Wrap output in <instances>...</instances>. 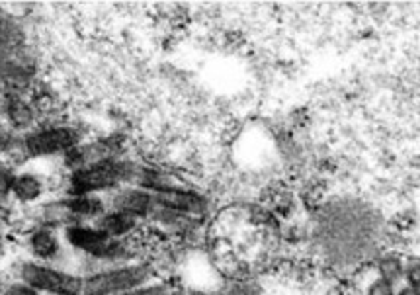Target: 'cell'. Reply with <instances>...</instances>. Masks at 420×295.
I'll list each match as a JSON object with an SVG mask.
<instances>
[{"mask_svg":"<svg viewBox=\"0 0 420 295\" xmlns=\"http://www.w3.org/2000/svg\"><path fill=\"white\" fill-rule=\"evenodd\" d=\"M154 204L161 205L164 209L176 212V214H190V215H200L205 212V199L195 192L190 190H180V188H166L161 192H154Z\"/></svg>","mask_w":420,"mask_h":295,"instance_id":"5","label":"cell"},{"mask_svg":"<svg viewBox=\"0 0 420 295\" xmlns=\"http://www.w3.org/2000/svg\"><path fill=\"white\" fill-rule=\"evenodd\" d=\"M12 186H14V178L6 170H0V196L8 194Z\"/></svg>","mask_w":420,"mask_h":295,"instance_id":"16","label":"cell"},{"mask_svg":"<svg viewBox=\"0 0 420 295\" xmlns=\"http://www.w3.org/2000/svg\"><path fill=\"white\" fill-rule=\"evenodd\" d=\"M32 248L41 258H53L59 250V243L49 231H38L32 237Z\"/></svg>","mask_w":420,"mask_h":295,"instance_id":"11","label":"cell"},{"mask_svg":"<svg viewBox=\"0 0 420 295\" xmlns=\"http://www.w3.org/2000/svg\"><path fill=\"white\" fill-rule=\"evenodd\" d=\"M118 295H170L169 289L162 286H141L135 287V289H130V291H123V294Z\"/></svg>","mask_w":420,"mask_h":295,"instance_id":"15","label":"cell"},{"mask_svg":"<svg viewBox=\"0 0 420 295\" xmlns=\"http://www.w3.org/2000/svg\"><path fill=\"white\" fill-rule=\"evenodd\" d=\"M397 295H420V289L411 286H403L399 291H397Z\"/></svg>","mask_w":420,"mask_h":295,"instance_id":"18","label":"cell"},{"mask_svg":"<svg viewBox=\"0 0 420 295\" xmlns=\"http://www.w3.org/2000/svg\"><path fill=\"white\" fill-rule=\"evenodd\" d=\"M378 276L397 286V282H401L404 276V262L397 255L381 256L378 262Z\"/></svg>","mask_w":420,"mask_h":295,"instance_id":"10","label":"cell"},{"mask_svg":"<svg viewBox=\"0 0 420 295\" xmlns=\"http://www.w3.org/2000/svg\"><path fill=\"white\" fill-rule=\"evenodd\" d=\"M22 279L28 287L55 295H82V284H84V279L76 276L57 272L40 264H25L22 268Z\"/></svg>","mask_w":420,"mask_h":295,"instance_id":"4","label":"cell"},{"mask_svg":"<svg viewBox=\"0 0 420 295\" xmlns=\"http://www.w3.org/2000/svg\"><path fill=\"white\" fill-rule=\"evenodd\" d=\"M67 241L84 250L86 255L94 258H104V260H115L125 255V245L122 238H110L102 231L94 227H82V225H73L67 229Z\"/></svg>","mask_w":420,"mask_h":295,"instance_id":"3","label":"cell"},{"mask_svg":"<svg viewBox=\"0 0 420 295\" xmlns=\"http://www.w3.org/2000/svg\"><path fill=\"white\" fill-rule=\"evenodd\" d=\"M76 135L67 127H55V129H43L40 133H33L28 137V151L32 155H53L57 151L73 149Z\"/></svg>","mask_w":420,"mask_h":295,"instance_id":"6","label":"cell"},{"mask_svg":"<svg viewBox=\"0 0 420 295\" xmlns=\"http://www.w3.org/2000/svg\"><path fill=\"white\" fill-rule=\"evenodd\" d=\"M67 209L71 212L74 217H82V219H90V217H98L104 212V204L94 196H74L69 204Z\"/></svg>","mask_w":420,"mask_h":295,"instance_id":"9","label":"cell"},{"mask_svg":"<svg viewBox=\"0 0 420 295\" xmlns=\"http://www.w3.org/2000/svg\"><path fill=\"white\" fill-rule=\"evenodd\" d=\"M365 295H397L395 284H391L387 279L378 278L370 282V286L365 289Z\"/></svg>","mask_w":420,"mask_h":295,"instance_id":"13","label":"cell"},{"mask_svg":"<svg viewBox=\"0 0 420 295\" xmlns=\"http://www.w3.org/2000/svg\"><path fill=\"white\" fill-rule=\"evenodd\" d=\"M10 295H41L38 289L28 286H14L10 289Z\"/></svg>","mask_w":420,"mask_h":295,"instance_id":"17","label":"cell"},{"mask_svg":"<svg viewBox=\"0 0 420 295\" xmlns=\"http://www.w3.org/2000/svg\"><path fill=\"white\" fill-rule=\"evenodd\" d=\"M137 219L130 214H123V212H115L112 214L100 217L98 221V229L102 231L104 235H108L110 238H122L125 235H130L131 231L135 229Z\"/></svg>","mask_w":420,"mask_h":295,"instance_id":"8","label":"cell"},{"mask_svg":"<svg viewBox=\"0 0 420 295\" xmlns=\"http://www.w3.org/2000/svg\"><path fill=\"white\" fill-rule=\"evenodd\" d=\"M403 279H407V286L420 289V260H411L404 264Z\"/></svg>","mask_w":420,"mask_h":295,"instance_id":"14","label":"cell"},{"mask_svg":"<svg viewBox=\"0 0 420 295\" xmlns=\"http://www.w3.org/2000/svg\"><path fill=\"white\" fill-rule=\"evenodd\" d=\"M131 166L118 161H98L86 168H81L71 178V192L74 196H89L90 192L112 188L125 178H130Z\"/></svg>","mask_w":420,"mask_h":295,"instance_id":"2","label":"cell"},{"mask_svg":"<svg viewBox=\"0 0 420 295\" xmlns=\"http://www.w3.org/2000/svg\"><path fill=\"white\" fill-rule=\"evenodd\" d=\"M113 205H115V212L130 214L137 219V217H145V215L151 214L154 205V196L147 190H125L122 194H118Z\"/></svg>","mask_w":420,"mask_h":295,"instance_id":"7","label":"cell"},{"mask_svg":"<svg viewBox=\"0 0 420 295\" xmlns=\"http://www.w3.org/2000/svg\"><path fill=\"white\" fill-rule=\"evenodd\" d=\"M151 278V268L145 264H127L113 270L100 272L84 279L82 295H118L145 286Z\"/></svg>","mask_w":420,"mask_h":295,"instance_id":"1","label":"cell"},{"mask_svg":"<svg viewBox=\"0 0 420 295\" xmlns=\"http://www.w3.org/2000/svg\"><path fill=\"white\" fill-rule=\"evenodd\" d=\"M14 194H16L20 199H24V202H32L35 197L41 194V184L38 178H33L30 174H24V176H18L16 180H14Z\"/></svg>","mask_w":420,"mask_h":295,"instance_id":"12","label":"cell"}]
</instances>
